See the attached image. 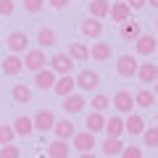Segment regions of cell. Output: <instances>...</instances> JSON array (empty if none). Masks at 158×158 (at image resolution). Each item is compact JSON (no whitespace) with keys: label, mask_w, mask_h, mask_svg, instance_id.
Listing matches in <instances>:
<instances>
[{"label":"cell","mask_w":158,"mask_h":158,"mask_svg":"<svg viewBox=\"0 0 158 158\" xmlns=\"http://www.w3.org/2000/svg\"><path fill=\"white\" fill-rule=\"evenodd\" d=\"M79 158H95L92 153H79Z\"/></svg>","instance_id":"obj_41"},{"label":"cell","mask_w":158,"mask_h":158,"mask_svg":"<svg viewBox=\"0 0 158 158\" xmlns=\"http://www.w3.org/2000/svg\"><path fill=\"white\" fill-rule=\"evenodd\" d=\"M156 53H158V50H156Z\"/></svg>","instance_id":"obj_46"},{"label":"cell","mask_w":158,"mask_h":158,"mask_svg":"<svg viewBox=\"0 0 158 158\" xmlns=\"http://www.w3.org/2000/svg\"><path fill=\"white\" fill-rule=\"evenodd\" d=\"M48 69H50L56 77H63V74H71L74 71V61L66 56V53H56V56L50 58V66H48Z\"/></svg>","instance_id":"obj_4"},{"label":"cell","mask_w":158,"mask_h":158,"mask_svg":"<svg viewBox=\"0 0 158 158\" xmlns=\"http://www.w3.org/2000/svg\"><path fill=\"white\" fill-rule=\"evenodd\" d=\"M66 56L71 58L74 63H82V61H87V58H90V48H87L85 42H71Z\"/></svg>","instance_id":"obj_19"},{"label":"cell","mask_w":158,"mask_h":158,"mask_svg":"<svg viewBox=\"0 0 158 158\" xmlns=\"http://www.w3.org/2000/svg\"><path fill=\"white\" fill-rule=\"evenodd\" d=\"M69 153H71V148L63 140H53L48 145V158H69Z\"/></svg>","instance_id":"obj_24"},{"label":"cell","mask_w":158,"mask_h":158,"mask_svg":"<svg viewBox=\"0 0 158 158\" xmlns=\"http://www.w3.org/2000/svg\"><path fill=\"white\" fill-rule=\"evenodd\" d=\"M145 6H150V8H158V0H145Z\"/></svg>","instance_id":"obj_40"},{"label":"cell","mask_w":158,"mask_h":158,"mask_svg":"<svg viewBox=\"0 0 158 158\" xmlns=\"http://www.w3.org/2000/svg\"><path fill=\"white\" fill-rule=\"evenodd\" d=\"M53 124H56V116H53L48 108H42V111H37V113L32 116V127H34L37 132H50Z\"/></svg>","instance_id":"obj_6"},{"label":"cell","mask_w":158,"mask_h":158,"mask_svg":"<svg viewBox=\"0 0 158 158\" xmlns=\"http://www.w3.org/2000/svg\"><path fill=\"white\" fill-rule=\"evenodd\" d=\"M71 148L74 150H79V153H92L98 148V142H95V135H90V132H77V135L71 137Z\"/></svg>","instance_id":"obj_3"},{"label":"cell","mask_w":158,"mask_h":158,"mask_svg":"<svg viewBox=\"0 0 158 158\" xmlns=\"http://www.w3.org/2000/svg\"><path fill=\"white\" fill-rule=\"evenodd\" d=\"M45 8V0H24V11L27 13H40Z\"/></svg>","instance_id":"obj_34"},{"label":"cell","mask_w":158,"mask_h":158,"mask_svg":"<svg viewBox=\"0 0 158 158\" xmlns=\"http://www.w3.org/2000/svg\"><path fill=\"white\" fill-rule=\"evenodd\" d=\"M79 32L85 34V37H90V40H98L103 34V21H98V19H87V21L79 24Z\"/></svg>","instance_id":"obj_14"},{"label":"cell","mask_w":158,"mask_h":158,"mask_svg":"<svg viewBox=\"0 0 158 158\" xmlns=\"http://www.w3.org/2000/svg\"><path fill=\"white\" fill-rule=\"evenodd\" d=\"M100 150L106 153L108 158L121 156V150H124V142H121V140H113V137H106V140H103V145H100Z\"/></svg>","instance_id":"obj_28"},{"label":"cell","mask_w":158,"mask_h":158,"mask_svg":"<svg viewBox=\"0 0 158 158\" xmlns=\"http://www.w3.org/2000/svg\"><path fill=\"white\" fill-rule=\"evenodd\" d=\"M74 77L71 74H63V77H58L56 79V85H53V92H56V95H61V98H66V95H71L74 92Z\"/></svg>","instance_id":"obj_13"},{"label":"cell","mask_w":158,"mask_h":158,"mask_svg":"<svg viewBox=\"0 0 158 158\" xmlns=\"http://www.w3.org/2000/svg\"><path fill=\"white\" fill-rule=\"evenodd\" d=\"M53 132H56V140H63V142H69L74 135H77L71 118H61V121H56V124H53Z\"/></svg>","instance_id":"obj_10"},{"label":"cell","mask_w":158,"mask_h":158,"mask_svg":"<svg viewBox=\"0 0 158 158\" xmlns=\"http://www.w3.org/2000/svg\"><path fill=\"white\" fill-rule=\"evenodd\" d=\"M153 95L158 98V82H156V85H153Z\"/></svg>","instance_id":"obj_42"},{"label":"cell","mask_w":158,"mask_h":158,"mask_svg":"<svg viewBox=\"0 0 158 158\" xmlns=\"http://www.w3.org/2000/svg\"><path fill=\"white\" fill-rule=\"evenodd\" d=\"M137 66H140V63H137V58L129 56V53H127V56H118V61H116L118 77H135V74H137Z\"/></svg>","instance_id":"obj_9"},{"label":"cell","mask_w":158,"mask_h":158,"mask_svg":"<svg viewBox=\"0 0 158 158\" xmlns=\"http://www.w3.org/2000/svg\"><path fill=\"white\" fill-rule=\"evenodd\" d=\"M156 118H158V113H156Z\"/></svg>","instance_id":"obj_44"},{"label":"cell","mask_w":158,"mask_h":158,"mask_svg":"<svg viewBox=\"0 0 158 158\" xmlns=\"http://www.w3.org/2000/svg\"><path fill=\"white\" fill-rule=\"evenodd\" d=\"M74 85H77L82 92H92V90H98V85H100V77H98V71H92V69H82V71L74 77Z\"/></svg>","instance_id":"obj_2"},{"label":"cell","mask_w":158,"mask_h":158,"mask_svg":"<svg viewBox=\"0 0 158 158\" xmlns=\"http://www.w3.org/2000/svg\"><path fill=\"white\" fill-rule=\"evenodd\" d=\"M111 53H113L111 50V42H95V45L90 48V56L95 58V61H100V63L103 61H111Z\"/></svg>","instance_id":"obj_25"},{"label":"cell","mask_w":158,"mask_h":158,"mask_svg":"<svg viewBox=\"0 0 158 158\" xmlns=\"http://www.w3.org/2000/svg\"><path fill=\"white\" fill-rule=\"evenodd\" d=\"M135 48H137V56H153L158 50V40L153 34H140L135 40Z\"/></svg>","instance_id":"obj_8"},{"label":"cell","mask_w":158,"mask_h":158,"mask_svg":"<svg viewBox=\"0 0 158 158\" xmlns=\"http://www.w3.org/2000/svg\"><path fill=\"white\" fill-rule=\"evenodd\" d=\"M85 106H87L85 95H77V92H71V95L63 98V111H66V113H79Z\"/></svg>","instance_id":"obj_15"},{"label":"cell","mask_w":158,"mask_h":158,"mask_svg":"<svg viewBox=\"0 0 158 158\" xmlns=\"http://www.w3.org/2000/svg\"><path fill=\"white\" fill-rule=\"evenodd\" d=\"M48 3H50V6L56 8V11H61V8H66L69 3H71V0H48Z\"/></svg>","instance_id":"obj_39"},{"label":"cell","mask_w":158,"mask_h":158,"mask_svg":"<svg viewBox=\"0 0 158 158\" xmlns=\"http://www.w3.org/2000/svg\"><path fill=\"white\" fill-rule=\"evenodd\" d=\"M103 127H106V116L92 111L90 116H87V132H90V135H98V132H103Z\"/></svg>","instance_id":"obj_29"},{"label":"cell","mask_w":158,"mask_h":158,"mask_svg":"<svg viewBox=\"0 0 158 158\" xmlns=\"http://www.w3.org/2000/svg\"><path fill=\"white\" fill-rule=\"evenodd\" d=\"M13 11H16L13 0H0V16H13Z\"/></svg>","instance_id":"obj_37"},{"label":"cell","mask_w":158,"mask_h":158,"mask_svg":"<svg viewBox=\"0 0 158 158\" xmlns=\"http://www.w3.org/2000/svg\"><path fill=\"white\" fill-rule=\"evenodd\" d=\"M103 129L108 132V137H113V140H121V135H124V118L121 116H111L106 118V127Z\"/></svg>","instance_id":"obj_18"},{"label":"cell","mask_w":158,"mask_h":158,"mask_svg":"<svg viewBox=\"0 0 158 158\" xmlns=\"http://www.w3.org/2000/svg\"><path fill=\"white\" fill-rule=\"evenodd\" d=\"M0 158H21V150L16 145H3L0 148Z\"/></svg>","instance_id":"obj_35"},{"label":"cell","mask_w":158,"mask_h":158,"mask_svg":"<svg viewBox=\"0 0 158 158\" xmlns=\"http://www.w3.org/2000/svg\"><path fill=\"white\" fill-rule=\"evenodd\" d=\"M142 142H145V148H158V127H148L142 132Z\"/></svg>","instance_id":"obj_32"},{"label":"cell","mask_w":158,"mask_h":158,"mask_svg":"<svg viewBox=\"0 0 158 158\" xmlns=\"http://www.w3.org/2000/svg\"><path fill=\"white\" fill-rule=\"evenodd\" d=\"M13 135L16 137H29L34 132V127H32V118L29 116H16V121H13Z\"/></svg>","instance_id":"obj_22"},{"label":"cell","mask_w":158,"mask_h":158,"mask_svg":"<svg viewBox=\"0 0 158 158\" xmlns=\"http://www.w3.org/2000/svg\"><path fill=\"white\" fill-rule=\"evenodd\" d=\"M90 106H92L95 113H103L108 106H111V98L108 95H95V98H90Z\"/></svg>","instance_id":"obj_31"},{"label":"cell","mask_w":158,"mask_h":158,"mask_svg":"<svg viewBox=\"0 0 158 158\" xmlns=\"http://www.w3.org/2000/svg\"><path fill=\"white\" fill-rule=\"evenodd\" d=\"M142 34V27H140V21H124L121 24V40H127V42H135L137 37Z\"/></svg>","instance_id":"obj_21"},{"label":"cell","mask_w":158,"mask_h":158,"mask_svg":"<svg viewBox=\"0 0 158 158\" xmlns=\"http://www.w3.org/2000/svg\"><path fill=\"white\" fill-rule=\"evenodd\" d=\"M0 66H3V74H6V77H16V74H21L24 71V63H21V58L19 56H6V61L0 63Z\"/></svg>","instance_id":"obj_17"},{"label":"cell","mask_w":158,"mask_h":158,"mask_svg":"<svg viewBox=\"0 0 158 158\" xmlns=\"http://www.w3.org/2000/svg\"><path fill=\"white\" fill-rule=\"evenodd\" d=\"M153 100H156V95L150 90H140L135 95V106H140V108H153Z\"/></svg>","instance_id":"obj_30"},{"label":"cell","mask_w":158,"mask_h":158,"mask_svg":"<svg viewBox=\"0 0 158 158\" xmlns=\"http://www.w3.org/2000/svg\"><path fill=\"white\" fill-rule=\"evenodd\" d=\"M121 158H142V148H137V145H129V148H127V145H124Z\"/></svg>","instance_id":"obj_36"},{"label":"cell","mask_w":158,"mask_h":158,"mask_svg":"<svg viewBox=\"0 0 158 158\" xmlns=\"http://www.w3.org/2000/svg\"><path fill=\"white\" fill-rule=\"evenodd\" d=\"M56 79H58V77L50 71V69H42V71L34 74V87H40V90H53Z\"/></svg>","instance_id":"obj_16"},{"label":"cell","mask_w":158,"mask_h":158,"mask_svg":"<svg viewBox=\"0 0 158 158\" xmlns=\"http://www.w3.org/2000/svg\"><path fill=\"white\" fill-rule=\"evenodd\" d=\"M113 106H116L118 113H127V116H129L132 108H135V95H132L129 90H118L116 95H113Z\"/></svg>","instance_id":"obj_7"},{"label":"cell","mask_w":158,"mask_h":158,"mask_svg":"<svg viewBox=\"0 0 158 158\" xmlns=\"http://www.w3.org/2000/svg\"><path fill=\"white\" fill-rule=\"evenodd\" d=\"M108 11H111V3L108 0H90V16L92 19H106L108 16Z\"/></svg>","instance_id":"obj_27"},{"label":"cell","mask_w":158,"mask_h":158,"mask_svg":"<svg viewBox=\"0 0 158 158\" xmlns=\"http://www.w3.org/2000/svg\"><path fill=\"white\" fill-rule=\"evenodd\" d=\"M124 3L132 8V11H140V8H145V0H124Z\"/></svg>","instance_id":"obj_38"},{"label":"cell","mask_w":158,"mask_h":158,"mask_svg":"<svg viewBox=\"0 0 158 158\" xmlns=\"http://www.w3.org/2000/svg\"><path fill=\"white\" fill-rule=\"evenodd\" d=\"M6 45H8V50H11L13 56L27 53V50H29V37H27V32H11V34H8V40H6Z\"/></svg>","instance_id":"obj_5"},{"label":"cell","mask_w":158,"mask_h":158,"mask_svg":"<svg viewBox=\"0 0 158 158\" xmlns=\"http://www.w3.org/2000/svg\"><path fill=\"white\" fill-rule=\"evenodd\" d=\"M137 77L142 85H156L158 82V63H140L137 66Z\"/></svg>","instance_id":"obj_12"},{"label":"cell","mask_w":158,"mask_h":158,"mask_svg":"<svg viewBox=\"0 0 158 158\" xmlns=\"http://www.w3.org/2000/svg\"><path fill=\"white\" fill-rule=\"evenodd\" d=\"M156 29H158V19H156Z\"/></svg>","instance_id":"obj_43"},{"label":"cell","mask_w":158,"mask_h":158,"mask_svg":"<svg viewBox=\"0 0 158 158\" xmlns=\"http://www.w3.org/2000/svg\"><path fill=\"white\" fill-rule=\"evenodd\" d=\"M87 3H90V0H87Z\"/></svg>","instance_id":"obj_45"},{"label":"cell","mask_w":158,"mask_h":158,"mask_svg":"<svg viewBox=\"0 0 158 158\" xmlns=\"http://www.w3.org/2000/svg\"><path fill=\"white\" fill-rule=\"evenodd\" d=\"M11 98L19 106H29V103H32V90H29V85H13Z\"/></svg>","instance_id":"obj_23"},{"label":"cell","mask_w":158,"mask_h":158,"mask_svg":"<svg viewBox=\"0 0 158 158\" xmlns=\"http://www.w3.org/2000/svg\"><path fill=\"white\" fill-rule=\"evenodd\" d=\"M124 132H129L132 137L145 132V121H142L140 113H129V116H127V121H124Z\"/></svg>","instance_id":"obj_20"},{"label":"cell","mask_w":158,"mask_h":158,"mask_svg":"<svg viewBox=\"0 0 158 158\" xmlns=\"http://www.w3.org/2000/svg\"><path fill=\"white\" fill-rule=\"evenodd\" d=\"M24 69L27 71H42V69H48V56L45 50H40V48H32V50H27V58H24Z\"/></svg>","instance_id":"obj_1"},{"label":"cell","mask_w":158,"mask_h":158,"mask_svg":"<svg viewBox=\"0 0 158 158\" xmlns=\"http://www.w3.org/2000/svg\"><path fill=\"white\" fill-rule=\"evenodd\" d=\"M16 135H13V127L11 124H0V148L3 145H13Z\"/></svg>","instance_id":"obj_33"},{"label":"cell","mask_w":158,"mask_h":158,"mask_svg":"<svg viewBox=\"0 0 158 158\" xmlns=\"http://www.w3.org/2000/svg\"><path fill=\"white\" fill-rule=\"evenodd\" d=\"M58 42V34L53 32V29H48V27H42L37 32V45H40V50H42V48H53Z\"/></svg>","instance_id":"obj_26"},{"label":"cell","mask_w":158,"mask_h":158,"mask_svg":"<svg viewBox=\"0 0 158 158\" xmlns=\"http://www.w3.org/2000/svg\"><path fill=\"white\" fill-rule=\"evenodd\" d=\"M108 16H111V21H116V24H124V21H129V19H132V8L127 6L124 0H118V3H113V6H111Z\"/></svg>","instance_id":"obj_11"}]
</instances>
